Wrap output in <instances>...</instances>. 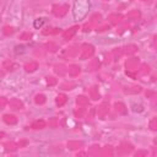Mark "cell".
Segmentation results:
<instances>
[{"label": "cell", "mask_w": 157, "mask_h": 157, "mask_svg": "<svg viewBox=\"0 0 157 157\" xmlns=\"http://www.w3.org/2000/svg\"><path fill=\"white\" fill-rule=\"evenodd\" d=\"M91 10V0H75L72 5V17L75 21H82Z\"/></svg>", "instance_id": "obj_1"}, {"label": "cell", "mask_w": 157, "mask_h": 157, "mask_svg": "<svg viewBox=\"0 0 157 157\" xmlns=\"http://www.w3.org/2000/svg\"><path fill=\"white\" fill-rule=\"evenodd\" d=\"M45 22H47V18H45V17H38V18H36V20L33 21V27L37 28V29H39L40 27L44 26Z\"/></svg>", "instance_id": "obj_2"}]
</instances>
